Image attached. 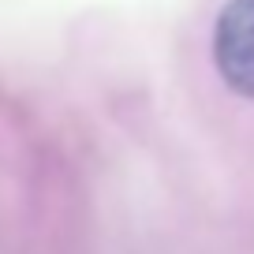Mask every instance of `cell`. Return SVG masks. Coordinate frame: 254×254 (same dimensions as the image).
Wrapping results in <instances>:
<instances>
[{
    "label": "cell",
    "instance_id": "6da1fadb",
    "mask_svg": "<svg viewBox=\"0 0 254 254\" xmlns=\"http://www.w3.org/2000/svg\"><path fill=\"white\" fill-rule=\"evenodd\" d=\"M213 67L232 94L254 101V0H228L217 11Z\"/></svg>",
    "mask_w": 254,
    "mask_h": 254
}]
</instances>
